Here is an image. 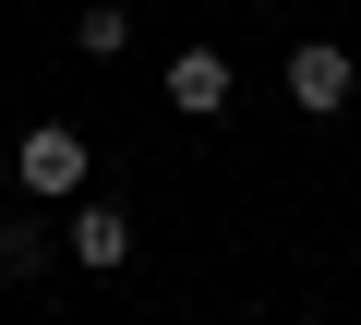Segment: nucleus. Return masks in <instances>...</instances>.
Returning a JSON list of instances; mask_svg holds the SVG:
<instances>
[{
  "instance_id": "obj_1",
  "label": "nucleus",
  "mask_w": 361,
  "mask_h": 325,
  "mask_svg": "<svg viewBox=\"0 0 361 325\" xmlns=\"http://www.w3.org/2000/svg\"><path fill=\"white\" fill-rule=\"evenodd\" d=\"M13 181H25V193H85V133H73V121H37V133L13 145Z\"/></svg>"
},
{
  "instance_id": "obj_2",
  "label": "nucleus",
  "mask_w": 361,
  "mask_h": 325,
  "mask_svg": "<svg viewBox=\"0 0 361 325\" xmlns=\"http://www.w3.org/2000/svg\"><path fill=\"white\" fill-rule=\"evenodd\" d=\"M349 97H361L349 49H325V37H313V49H289V109H301V121H337Z\"/></svg>"
},
{
  "instance_id": "obj_3",
  "label": "nucleus",
  "mask_w": 361,
  "mask_h": 325,
  "mask_svg": "<svg viewBox=\"0 0 361 325\" xmlns=\"http://www.w3.org/2000/svg\"><path fill=\"white\" fill-rule=\"evenodd\" d=\"M169 109H180V121H217V109H229V61H217V49H180V61H169Z\"/></svg>"
},
{
  "instance_id": "obj_4",
  "label": "nucleus",
  "mask_w": 361,
  "mask_h": 325,
  "mask_svg": "<svg viewBox=\"0 0 361 325\" xmlns=\"http://www.w3.org/2000/svg\"><path fill=\"white\" fill-rule=\"evenodd\" d=\"M121 253H133V217H121V205H85V217H73V265H97V277H109Z\"/></svg>"
},
{
  "instance_id": "obj_5",
  "label": "nucleus",
  "mask_w": 361,
  "mask_h": 325,
  "mask_svg": "<svg viewBox=\"0 0 361 325\" xmlns=\"http://www.w3.org/2000/svg\"><path fill=\"white\" fill-rule=\"evenodd\" d=\"M73 37L109 61V49H133V13H121V0H85V13H73Z\"/></svg>"
}]
</instances>
